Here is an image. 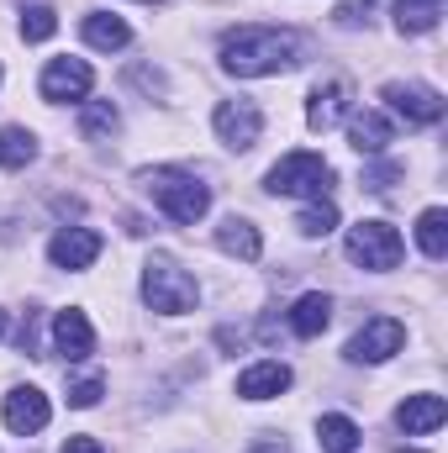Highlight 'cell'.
Returning <instances> with one entry per match:
<instances>
[{"label":"cell","mask_w":448,"mask_h":453,"mask_svg":"<svg viewBox=\"0 0 448 453\" xmlns=\"http://www.w3.org/2000/svg\"><path fill=\"white\" fill-rule=\"evenodd\" d=\"M306 58V37L285 32V27H237L222 37V69L237 80H264V74H285Z\"/></svg>","instance_id":"1"},{"label":"cell","mask_w":448,"mask_h":453,"mask_svg":"<svg viewBox=\"0 0 448 453\" xmlns=\"http://www.w3.org/2000/svg\"><path fill=\"white\" fill-rule=\"evenodd\" d=\"M143 190H148V201L174 226H196L212 211V190L196 174H185V169H148L143 174Z\"/></svg>","instance_id":"2"},{"label":"cell","mask_w":448,"mask_h":453,"mask_svg":"<svg viewBox=\"0 0 448 453\" xmlns=\"http://www.w3.org/2000/svg\"><path fill=\"white\" fill-rule=\"evenodd\" d=\"M143 296H148L153 311H164V317H185V311H196L201 285H196L169 253H153V258L143 264Z\"/></svg>","instance_id":"3"},{"label":"cell","mask_w":448,"mask_h":453,"mask_svg":"<svg viewBox=\"0 0 448 453\" xmlns=\"http://www.w3.org/2000/svg\"><path fill=\"white\" fill-rule=\"evenodd\" d=\"M269 190L274 196H312V201H322L328 190H333V164L322 158V153H285L274 169H269Z\"/></svg>","instance_id":"4"},{"label":"cell","mask_w":448,"mask_h":453,"mask_svg":"<svg viewBox=\"0 0 448 453\" xmlns=\"http://www.w3.org/2000/svg\"><path fill=\"white\" fill-rule=\"evenodd\" d=\"M401 253H406V242H401V232H396L390 222L348 226V258H353L359 269L385 274V269H396V264H401Z\"/></svg>","instance_id":"5"},{"label":"cell","mask_w":448,"mask_h":453,"mask_svg":"<svg viewBox=\"0 0 448 453\" xmlns=\"http://www.w3.org/2000/svg\"><path fill=\"white\" fill-rule=\"evenodd\" d=\"M401 342H406V327L396 317H375L369 327H359L348 338V358L353 364H385L390 353H401Z\"/></svg>","instance_id":"6"},{"label":"cell","mask_w":448,"mask_h":453,"mask_svg":"<svg viewBox=\"0 0 448 453\" xmlns=\"http://www.w3.org/2000/svg\"><path fill=\"white\" fill-rule=\"evenodd\" d=\"M212 121H217V137H222L232 153H248L259 142V132H264V111L253 101H222Z\"/></svg>","instance_id":"7"},{"label":"cell","mask_w":448,"mask_h":453,"mask_svg":"<svg viewBox=\"0 0 448 453\" xmlns=\"http://www.w3.org/2000/svg\"><path fill=\"white\" fill-rule=\"evenodd\" d=\"M385 101L406 127H438L444 121V96L428 85H385Z\"/></svg>","instance_id":"8"},{"label":"cell","mask_w":448,"mask_h":453,"mask_svg":"<svg viewBox=\"0 0 448 453\" xmlns=\"http://www.w3.org/2000/svg\"><path fill=\"white\" fill-rule=\"evenodd\" d=\"M90 85H96V74H90L85 58H53L42 69V101H53V106L58 101H85Z\"/></svg>","instance_id":"9"},{"label":"cell","mask_w":448,"mask_h":453,"mask_svg":"<svg viewBox=\"0 0 448 453\" xmlns=\"http://www.w3.org/2000/svg\"><path fill=\"white\" fill-rule=\"evenodd\" d=\"M5 427L16 433V438H32V433H42L48 427V417H53V406H48V395L37 390V385H16L11 395H5Z\"/></svg>","instance_id":"10"},{"label":"cell","mask_w":448,"mask_h":453,"mask_svg":"<svg viewBox=\"0 0 448 453\" xmlns=\"http://www.w3.org/2000/svg\"><path fill=\"white\" fill-rule=\"evenodd\" d=\"M48 258H53L58 269H90V264L101 258V237H96L90 226H64V232L48 242Z\"/></svg>","instance_id":"11"},{"label":"cell","mask_w":448,"mask_h":453,"mask_svg":"<svg viewBox=\"0 0 448 453\" xmlns=\"http://www.w3.org/2000/svg\"><path fill=\"white\" fill-rule=\"evenodd\" d=\"M444 422H448V401H444V395H406V401L396 406V427H401L406 438L438 433Z\"/></svg>","instance_id":"12"},{"label":"cell","mask_w":448,"mask_h":453,"mask_svg":"<svg viewBox=\"0 0 448 453\" xmlns=\"http://www.w3.org/2000/svg\"><path fill=\"white\" fill-rule=\"evenodd\" d=\"M280 390H290V369H285L280 358L248 364V369L237 374V395H243V401H269V395H280Z\"/></svg>","instance_id":"13"},{"label":"cell","mask_w":448,"mask_h":453,"mask_svg":"<svg viewBox=\"0 0 448 453\" xmlns=\"http://www.w3.org/2000/svg\"><path fill=\"white\" fill-rule=\"evenodd\" d=\"M53 348L69 358V364H80V358H90L96 353V333H90V322H85V311H58V322H53Z\"/></svg>","instance_id":"14"},{"label":"cell","mask_w":448,"mask_h":453,"mask_svg":"<svg viewBox=\"0 0 448 453\" xmlns=\"http://www.w3.org/2000/svg\"><path fill=\"white\" fill-rule=\"evenodd\" d=\"M348 101H353L348 80H328V85H317V90H312V106H306V121H312L317 132H328V127H337V121L348 116Z\"/></svg>","instance_id":"15"},{"label":"cell","mask_w":448,"mask_h":453,"mask_svg":"<svg viewBox=\"0 0 448 453\" xmlns=\"http://www.w3.org/2000/svg\"><path fill=\"white\" fill-rule=\"evenodd\" d=\"M390 137H396V127H390V116H380V111H359L348 121V142H353L364 158H380V153L390 148Z\"/></svg>","instance_id":"16"},{"label":"cell","mask_w":448,"mask_h":453,"mask_svg":"<svg viewBox=\"0 0 448 453\" xmlns=\"http://www.w3.org/2000/svg\"><path fill=\"white\" fill-rule=\"evenodd\" d=\"M328 322H333V296H322V290H312L290 306V333L296 338H322Z\"/></svg>","instance_id":"17"},{"label":"cell","mask_w":448,"mask_h":453,"mask_svg":"<svg viewBox=\"0 0 448 453\" xmlns=\"http://www.w3.org/2000/svg\"><path fill=\"white\" fill-rule=\"evenodd\" d=\"M217 248L232 253V258H243V264H253L259 253H264V237H259V226L248 222V217H227L217 226Z\"/></svg>","instance_id":"18"},{"label":"cell","mask_w":448,"mask_h":453,"mask_svg":"<svg viewBox=\"0 0 448 453\" xmlns=\"http://www.w3.org/2000/svg\"><path fill=\"white\" fill-rule=\"evenodd\" d=\"M85 42L90 48H101V53H121L127 42H132V27L121 21V16H106V11H96V16H85Z\"/></svg>","instance_id":"19"},{"label":"cell","mask_w":448,"mask_h":453,"mask_svg":"<svg viewBox=\"0 0 448 453\" xmlns=\"http://www.w3.org/2000/svg\"><path fill=\"white\" fill-rule=\"evenodd\" d=\"M417 242H422V253H428L433 264H444L448 258V211L444 206L422 211V222H417Z\"/></svg>","instance_id":"20"},{"label":"cell","mask_w":448,"mask_h":453,"mask_svg":"<svg viewBox=\"0 0 448 453\" xmlns=\"http://www.w3.org/2000/svg\"><path fill=\"white\" fill-rule=\"evenodd\" d=\"M37 158V137L27 127H5L0 132V169H27Z\"/></svg>","instance_id":"21"},{"label":"cell","mask_w":448,"mask_h":453,"mask_svg":"<svg viewBox=\"0 0 448 453\" xmlns=\"http://www.w3.org/2000/svg\"><path fill=\"white\" fill-rule=\"evenodd\" d=\"M317 443H322V453H353L359 449V427L348 417H322L317 422Z\"/></svg>","instance_id":"22"},{"label":"cell","mask_w":448,"mask_h":453,"mask_svg":"<svg viewBox=\"0 0 448 453\" xmlns=\"http://www.w3.org/2000/svg\"><path fill=\"white\" fill-rule=\"evenodd\" d=\"M116 127H121V111L112 101H85V111H80V132L85 137H112Z\"/></svg>","instance_id":"23"},{"label":"cell","mask_w":448,"mask_h":453,"mask_svg":"<svg viewBox=\"0 0 448 453\" xmlns=\"http://www.w3.org/2000/svg\"><path fill=\"white\" fill-rule=\"evenodd\" d=\"M53 32H58L53 5H21V37H27V42H48Z\"/></svg>","instance_id":"24"},{"label":"cell","mask_w":448,"mask_h":453,"mask_svg":"<svg viewBox=\"0 0 448 453\" xmlns=\"http://www.w3.org/2000/svg\"><path fill=\"white\" fill-rule=\"evenodd\" d=\"M296 226H301V237H328L337 226V206L333 201H312V206L296 217Z\"/></svg>","instance_id":"25"},{"label":"cell","mask_w":448,"mask_h":453,"mask_svg":"<svg viewBox=\"0 0 448 453\" xmlns=\"http://www.w3.org/2000/svg\"><path fill=\"white\" fill-rule=\"evenodd\" d=\"M396 27H401V32H433V27H438V5L401 0V5H396Z\"/></svg>","instance_id":"26"},{"label":"cell","mask_w":448,"mask_h":453,"mask_svg":"<svg viewBox=\"0 0 448 453\" xmlns=\"http://www.w3.org/2000/svg\"><path fill=\"white\" fill-rule=\"evenodd\" d=\"M101 390H106V380H101V374H85V380H74V385H69V406L90 411V406L101 401Z\"/></svg>","instance_id":"27"},{"label":"cell","mask_w":448,"mask_h":453,"mask_svg":"<svg viewBox=\"0 0 448 453\" xmlns=\"http://www.w3.org/2000/svg\"><path fill=\"white\" fill-rule=\"evenodd\" d=\"M390 180H401V164H369L364 169V185L369 190H390Z\"/></svg>","instance_id":"28"},{"label":"cell","mask_w":448,"mask_h":453,"mask_svg":"<svg viewBox=\"0 0 448 453\" xmlns=\"http://www.w3.org/2000/svg\"><path fill=\"white\" fill-rule=\"evenodd\" d=\"M64 453H106V449H101L96 438H85V433H80V438H69V443H64Z\"/></svg>","instance_id":"29"},{"label":"cell","mask_w":448,"mask_h":453,"mask_svg":"<svg viewBox=\"0 0 448 453\" xmlns=\"http://www.w3.org/2000/svg\"><path fill=\"white\" fill-rule=\"evenodd\" d=\"M132 85H143V90H164V80H158L153 69H132Z\"/></svg>","instance_id":"30"},{"label":"cell","mask_w":448,"mask_h":453,"mask_svg":"<svg viewBox=\"0 0 448 453\" xmlns=\"http://www.w3.org/2000/svg\"><path fill=\"white\" fill-rule=\"evenodd\" d=\"M248 453H290V443H280V438H259Z\"/></svg>","instance_id":"31"},{"label":"cell","mask_w":448,"mask_h":453,"mask_svg":"<svg viewBox=\"0 0 448 453\" xmlns=\"http://www.w3.org/2000/svg\"><path fill=\"white\" fill-rule=\"evenodd\" d=\"M0 338H5V311H0Z\"/></svg>","instance_id":"32"},{"label":"cell","mask_w":448,"mask_h":453,"mask_svg":"<svg viewBox=\"0 0 448 453\" xmlns=\"http://www.w3.org/2000/svg\"><path fill=\"white\" fill-rule=\"evenodd\" d=\"M422 5H438V0H422Z\"/></svg>","instance_id":"33"},{"label":"cell","mask_w":448,"mask_h":453,"mask_svg":"<svg viewBox=\"0 0 448 453\" xmlns=\"http://www.w3.org/2000/svg\"><path fill=\"white\" fill-rule=\"evenodd\" d=\"M148 5H164V0H148Z\"/></svg>","instance_id":"34"},{"label":"cell","mask_w":448,"mask_h":453,"mask_svg":"<svg viewBox=\"0 0 448 453\" xmlns=\"http://www.w3.org/2000/svg\"><path fill=\"white\" fill-rule=\"evenodd\" d=\"M401 453H406V449H401Z\"/></svg>","instance_id":"35"}]
</instances>
